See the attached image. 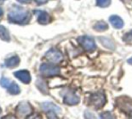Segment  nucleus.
I'll list each match as a JSON object with an SVG mask.
<instances>
[{"label":"nucleus","mask_w":132,"mask_h":119,"mask_svg":"<svg viewBox=\"0 0 132 119\" xmlns=\"http://www.w3.org/2000/svg\"><path fill=\"white\" fill-rule=\"evenodd\" d=\"M29 18L30 15L28 11L19 5H13L8 13V21L12 23H25Z\"/></svg>","instance_id":"nucleus-1"},{"label":"nucleus","mask_w":132,"mask_h":119,"mask_svg":"<svg viewBox=\"0 0 132 119\" xmlns=\"http://www.w3.org/2000/svg\"><path fill=\"white\" fill-rule=\"evenodd\" d=\"M106 97L103 92H96L89 98V105L95 109H100L105 105Z\"/></svg>","instance_id":"nucleus-2"},{"label":"nucleus","mask_w":132,"mask_h":119,"mask_svg":"<svg viewBox=\"0 0 132 119\" xmlns=\"http://www.w3.org/2000/svg\"><path fill=\"white\" fill-rule=\"evenodd\" d=\"M77 41L82 48L87 52H93L96 49V44L94 38L90 36H81L77 39Z\"/></svg>","instance_id":"nucleus-3"},{"label":"nucleus","mask_w":132,"mask_h":119,"mask_svg":"<svg viewBox=\"0 0 132 119\" xmlns=\"http://www.w3.org/2000/svg\"><path fill=\"white\" fill-rule=\"evenodd\" d=\"M40 107L44 112L47 113L48 117L50 118H56L57 115L60 112V107L52 102H43L40 104Z\"/></svg>","instance_id":"nucleus-4"},{"label":"nucleus","mask_w":132,"mask_h":119,"mask_svg":"<svg viewBox=\"0 0 132 119\" xmlns=\"http://www.w3.org/2000/svg\"><path fill=\"white\" fill-rule=\"evenodd\" d=\"M40 72L42 74V75L45 76V77H52V76L59 75V72H60V69L57 66L42 64L40 66Z\"/></svg>","instance_id":"nucleus-5"},{"label":"nucleus","mask_w":132,"mask_h":119,"mask_svg":"<svg viewBox=\"0 0 132 119\" xmlns=\"http://www.w3.org/2000/svg\"><path fill=\"white\" fill-rule=\"evenodd\" d=\"M16 112L18 116L21 117H27L33 113V107L29 102L23 101L18 104L16 107Z\"/></svg>","instance_id":"nucleus-6"},{"label":"nucleus","mask_w":132,"mask_h":119,"mask_svg":"<svg viewBox=\"0 0 132 119\" xmlns=\"http://www.w3.org/2000/svg\"><path fill=\"white\" fill-rule=\"evenodd\" d=\"M45 57L49 62L53 64H59L63 60V55L59 50L56 48H51L49 51L46 53Z\"/></svg>","instance_id":"nucleus-7"},{"label":"nucleus","mask_w":132,"mask_h":119,"mask_svg":"<svg viewBox=\"0 0 132 119\" xmlns=\"http://www.w3.org/2000/svg\"><path fill=\"white\" fill-rule=\"evenodd\" d=\"M63 100H64V103L67 104V105L75 106L79 103L80 98L75 92L71 91V90H68V91L64 94Z\"/></svg>","instance_id":"nucleus-8"},{"label":"nucleus","mask_w":132,"mask_h":119,"mask_svg":"<svg viewBox=\"0 0 132 119\" xmlns=\"http://www.w3.org/2000/svg\"><path fill=\"white\" fill-rule=\"evenodd\" d=\"M33 13L37 15V21H38L39 23L47 24L51 22V16H50V14L46 11L35 10Z\"/></svg>","instance_id":"nucleus-9"},{"label":"nucleus","mask_w":132,"mask_h":119,"mask_svg":"<svg viewBox=\"0 0 132 119\" xmlns=\"http://www.w3.org/2000/svg\"><path fill=\"white\" fill-rule=\"evenodd\" d=\"M14 76L17 78L18 80L22 81V83H25V84H28V83H31V74L28 71H25V70H22V71H17L14 72Z\"/></svg>","instance_id":"nucleus-10"},{"label":"nucleus","mask_w":132,"mask_h":119,"mask_svg":"<svg viewBox=\"0 0 132 119\" xmlns=\"http://www.w3.org/2000/svg\"><path fill=\"white\" fill-rule=\"evenodd\" d=\"M109 21L111 25L115 28V29H121L124 26V22L120 16L118 15H111L109 17Z\"/></svg>","instance_id":"nucleus-11"},{"label":"nucleus","mask_w":132,"mask_h":119,"mask_svg":"<svg viewBox=\"0 0 132 119\" xmlns=\"http://www.w3.org/2000/svg\"><path fill=\"white\" fill-rule=\"evenodd\" d=\"M20 63V58L17 56H14V57H11L9 58H7L5 61V66L8 68H14L19 65Z\"/></svg>","instance_id":"nucleus-12"},{"label":"nucleus","mask_w":132,"mask_h":119,"mask_svg":"<svg viewBox=\"0 0 132 119\" xmlns=\"http://www.w3.org/2000/svg\"><path fill=\"white\" fill-rule=\"evenodd\" d=\"M99 40H100V42H101V43L104 46V47L109 48V49L113 50L115 48L114 42H113L110 38H106V37H100Z\"/></svg>","instance_id":"nucleus-13"},{"label":"nucleus","mask_w":132,"mask_h":119,"mask_svg":"<svg viewBox=\"0 0 132 119\" xmlns=\"http://www.w3.org/2000/svg\"><path fill=\"white\" fill-rule=\"evenodd\" d=\"M0 39L5 40V41H9V40H10L9 31H7L6 28L4 27L3 25H0Z\"/></svg>","instance_id":"nucleus-14"},{"label":"nucleus","mask_w":132,"mask_h":119,"mask_svg":"<svg viewBox=\"0 0 132 119\" xmlns=\"http://www.w3.org/2000/svg\"><path fill=\"white\" fill-rule=\"evenodd\" d=\"M7 90H8L9 93L13 94V95H17V94L20 93V88L18 86V84L16 83H11L9 87L7 88Z\"/></svg>","instance_id":"nucleus-15"},{"label":"nucleus","mask_w":132,"mask_h":119,"mask_svg":"<svg viewBox=\"0 0 132 119\" xmlns=\"http://www.w3.org/2000/svg\"><path fill=\"white\" fill-rule=\"evenodd\" d=\"M94 29L97 31H104L108 29V24L104 21H100L94 24Z\"/></svg>","instance_id":"nucleus-16"},{"label":"nucleus","mask_w":132,"mask_h":119,"mask_svg":"<svg viewBox=\"0 0 132 119\" xmlns=\"http://www.w3.org/2000/svg\"><path fill=\"white\" fill-rule=\"evenodd\" d=\"M111 3V0H96V5L102 8H106Z\"/></svg>","instance_id":"nucleus-17"},{"label":"nucleus","mask_w":132,"mask_h":119,"mask_svg":"<svg viewBox=\"0 0 132 119\" xmlns=\"http://www.w3.org/2000/svg\"><path fill=\"white\" fill-rule=\"evenodd\" d=\"M37 86L38 88L40 90V91H42L43 93H47L48 92V89H47V85L45 84V83L42 81H37Z\"/></svg>","instance_id":"nucleus-18"},{"label":"nucleus","mask_w":132,"mask_h":119,"mask_svg":"<svg viewBox=\"0 0 132 119\" xmlns=\"http://www.w3.org/2000/svg\"><path fill=\"white\" fill-rule=\"evenodd\" d=\"M123 41L128 44H132V30L123 36Z\"/></svg>","instance_id":"nucleus-19"},{"label":"nucleus","mask_w":132,"mask_h":119,"mask_svg":"<svg viewBox=\"0 0 132 119\" xmlns=\"http://www.w3.org/2000/svg\"><path fill=\"white\" fill-rule=\"evenodd\" d=\"M10 83H11V81H9V80L5 77H2L1 80H0V85L5 89L8 88L9 85H10Z\"/></svg>","instance_id":"nucleus-20"},{"label":"nucleus","mask_w":132,"mask_h":119,"mask_svg":"<svg viewBox=\"0 0 132 119\" xmlns=\"http://www.w3.org/2000/svg\"><path fill=\"white\" fill-rule=\"evenodd\" d=\"M101 118H113L114 116H112V114L110 112H103L101 114Z\"/></svg>","instance_id":"nucleus-21"},{"label":"nucleus","mask_w":132,"mask_h":119,"mask_svg":"<svg viewBox=\"0 0 132 119\" xmlns=\"http://www.w3.org/2000/svg\"><path fill=\"white\" fill-rule=\"evenodd\" d=\"M38 5H43V4H46L49 0H34Z\"/></svg>","instance_id":"nucleus-22"},{"label":"nucleus","mask_w":132,"mask_h":119,"mask_svg":"<svg viewBox=\"0 0 132 119\" xmlns=\"http://www.w3.org/2000/svg\"><path fill=\"white\" fill-rule=\"evenodd\" d=\"M17 1L21 4H27V3H29L31 0H17Z\"/></svg>","instance_id":"nucleus-23"},{"label":"nucleus","mask_w":132,"mask_h":119,"mask_svg":"<svg viewBox=\"0 0 132 119\" xmlns=\"http://www.w3.org/2000/svg\"><path fill=\"white\" fill-rule=\"evenodd\" d=\"M3 14H4V11H3V9L0 7V18L2 17V15H3Z\"/></svg>","instance_id":"nucleus-24"},{"label":"nucleus","mask_w":132,"mask_h":119,"mask_svg":"<svg viewBox=\"0 0 132 119\" xmlns=\"http://www.w3.org/2000/svg\"><path fill=\"white\" fill-rule=\"evenodd\" d=\"M128 63H129V64H130V65H132V57H130V58L128 59Z\"/></svg>","instance_id":"nucleus-25"},{"label":"nucleus","mask_w":132,"mask_h":119,"mask_svg":"<svg viewBox=\"0 0 132 119\" xmlns=\"http://www.w3.org/2000/svg\"><path fill=\"white\" fill-rule=\"evenodd\" d=\"M130 117L132 118V111H131V112H130Z\"/></svg>","instance_id":"nucleus-26"},{"label":"nucleus","mask_w":132,"mask_h":119,"mask_svg":"<svg viewBox=\"0 0 132 119\" xmlns=\"http://www.w3.org/2000/svg\"><path fill=\"white\" fill-rule=\"evenodd\" d=\"M122 1H126V2H127V1H130V0H122Z\"/></svg>","instance_id":"nucleus-27"},{"label":"nucleus","mask_w":132,"mask_h":119,"mask_svg":"<svg viewBox=\"0 0 132 119\" xmlns=\"http://www.w3.org/2000/svg\"><path fill=\"white\" fill-rule=\"evenodd\" d=\"M1 112H2V111H1V108H0V114H1Z\"/></svg>","instance_id":"nucleus-28"},{"label":"nucleus","mask_w":132,"mask_h":119,"mask_svg":"<svg viewBox=\"0 0 132 119\" xmlns=\"http://www.w3.org/2000/svg\"><path fill=\"white\" fill-rule=\"evenodd\" d=\"M2 1H5V0H0V2H2Z\"/></svg>","instance_id":"nucleus-29"}]
</instances>
